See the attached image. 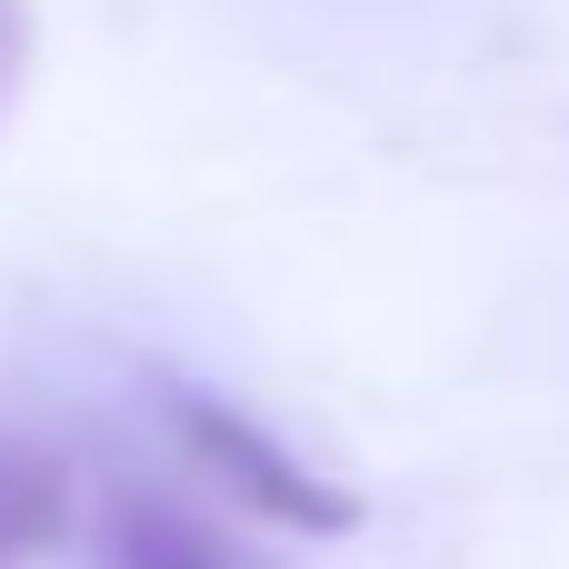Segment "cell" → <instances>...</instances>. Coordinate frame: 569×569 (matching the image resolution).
<instances>
[{
  "label": "cell",
  "mask_w": 569,
  "mask_h": 569,
  "mask_svg": "<svg viewBox=\"0 0 569 569\" xmlns=\"http://www.w3.org/2000/svg\"><path fill=\"white\" fill-rule=\"evenodd\" d=\"M100 550H110V569H270L230 520H210L170 490H120L100 520Z\"/></svg>",
  "instance_id": "obj_2"
},
{
  "label": "cell",
  "mask_w": 569,
  "mask_h": 569,
  "mask_svg": "<svg viewBox=\"0 0 569 569\" xmlns=\"http://www.w3.org/2000/svg\"><path fill=\"white\" fill-rule=\"evenodd\" d=\"M20 80H30V0H0V120L20 100Z\"/></svg>",
  "instance_id": "obj_4"
},
{
  "label": "cell",
  "mask_w": 569,
  "mask_h": 569,
  "mask_svg": "<svg viewBox=\"0 0 569 569\" xmlns=\"http://www.w3.org/2000/svg\"><path fill=\"white\" fill-rule=\"evenodd\" d=\"M70 530V480L30 440H0V569H30Z\"/></svg>",
  "instance_id": "obj_3"
},
{
  "label": "cell",
  "mask_w": 569,
  "mask_h": 569,
  "mask_svg": "<svg viewBox=\"0 0 569 569\" xmlns=\"http://www.w3.org/2000/svg\"><path fill=\"white\" fill-rule=\"evenodd\" d=\"M170 430H180L190 470L220 490V510L270 520V530H310V540L360 530V500H350V490H330L310 460H290V450H280L260 420H240L230 400H210V390H170Z\"/></svg>",
  "instance_id": "obj_1"
}]
</instances>
